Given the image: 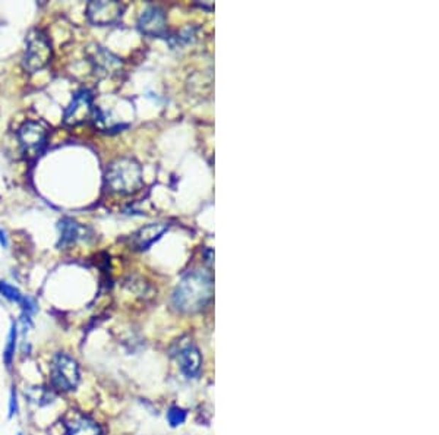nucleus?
<instances>
[{
	"label": "nucleus",
	"instance_id": "nucleus-1",
	"mask_svg": "<svg viewBox=\"0 0 439 435\" xmlns=\"http://www.w3.org/2000/svg\"><path fill=\"white\" fill-rule=\"evenodd\" d=\"M214 294V283L211 272L204 270H192L184 274L173 292V305L184 314L202 311L211 302Z\"/></svg>",
	"mask_w": 439,
	"mask_h": 435
},
{
	"label": "nucleus",
	"instance_id": "nucleus-2",
	"mask_svg": "<svg viewBox=\"0 0 439 435\" xmlns=\"http://www.w3.org/2000/svg\"><path fill=\"white\" fill-rule=\"evenodd\" d=\"M106 185L111 192L132 195L143 188V167L133 158H118L106 170Z\"/></svg>",
	"mask_w": 439,
	"mask_h": 435
},
{
	"label": "nucleus",
	"instance_id": "nucleus-3",
	"mask_svg": "<svg viewBox=\"0 0 439 435\" xmlns=\"http://www.w3.org/2000/svg\"><path fill=\"white\" fill-rule=\"evenodd\" d=\"M53 57V50L49 37L41 30L34 28L28 33L26 40V53L22 59L24 70L30 74H35L50 63Z\"/></svg>",
	"mask_w": 439,
	"mask_h": 435
},
{
	"label": "nucleus",
	"instance_id": "nucleus-4",
	"mask_svg": "<svg viewBox=\"0 0 439 435\" xmlns=\"http://www.w3.org/2000/svg\"><path fill=\"white\" fill-rule=\"evenodd\" d=\"M52 384L60 392H72L79 382L78 363L65 353L56 355L52 363Z\"/></svg>",
	"mask_w": 439,
	"mask_h": 435
},
{
	"label": "nucleus",
	"instance_id": "nucleus-5",
	"mask_svg": "<svg viewBox=\"0 0 439 435\" xmlns=\"http://www.w3.org/2000/svg\"><path fill=\"white\" fill-rule=\"evenodd\" d=\"M18 140L22 151L30 158L38 157L48 144V131L38 122H26L18 131Z\"/></svg>",
	"mask_w": 439,
	"mask_h": 435
},
{
	"label": "nucleus",
	"instance_id": "nucleus-6",
	"mask_svg": "<svg viewBox=\"0 0 439 435\" xmlns=\"http://www.w3.org/2000/svg\"><path fill=\"white\" fill-rule=\"evenodd\" d=\"M96 107L92 104V94L89 89H81L74 96L63 114V122L67 126H78L88 121H92Z\"/></svg>",
	"mask_w": 439,
	"mask_h": 435
},
{
	"label": "nucleus",
	"instance_id": "nucleus-7",
	"mask_svg": "<svg viewBox=\"0 0 439 435\" xmlns=\"http://www.w3.org/2000/svg\"><path fill=\"white\" fill-rule=\"evenodd\" d=\"M125 12V5L121 2H107V0H101V2H89L87 6V18L92 26L99 27H107L113 26L121 21L122 15Z\"/></svg>",
	"mask_w": 439,
	"mask_h": 435
},
{
	"label": "nucleus",
	"instance_id": "nucleus-8",
	"mask_svg": "<svg viewBox=\"0 0 439 435\" xmlns=\"http://www.w3.org/2000/svg\"><path fill=\"white\" fill-rule=\"evenodd\" d=\"M88 57L92 65V70L100 77H111L122 71L121 59L107 52L104 48H100V45H96L94 49H91Z\"/></svg>",
	"mask_w": 439,
	"mask_h": 435
},
{
	"label": "nucleus",
	"instance_id": "nucleus-9",
	"mask_svg": "<svg viewBox=\"0 0 439 435\" xmlns=\"http://www.w3.org/2000/svg\"><path fill=\"white\" fill-rule=\"evenodd\" d=\"M141 33L150 37H161L167 31V21L165 11L158 6H148L138 19Z\"/></svg>",
	"mask_w": 439,
	"mask_h": 435
},
{
	"label": "nucleus",
	"instance_id": "nucleus-10",
	"mask_svg": "<svg viewBox=\"0 0 439 435\" xmlns=\"http://www.w3.org/2000/svg\"><path fill=\"white\" fill-rule=\"evenodd\" d=\"M65 428L67 435H100L101 429L96 421L91 418L71 412L65 419Z\"/></svg>",
	"mask_w": 439,
	"mask_h": 435
},
{
	"label": "nucleus",
	"instance_id": "nucleus-11",
	"mask_svg": "<svg viewBox=\"0 0 439 435\" xmlns=\"http://www.w3.org/2000/svg\"><path fill=\"white\" fill-rule=\"evenodd\" d=\"M169 231L167 223H151L143 228H140L133 236H132V245L140 249L145 250L148 249L155 241H158Z\"/></svg>",
	"mask_w": 439,
	"mask_h": 435
},
{
	"label": "nucleus",
	"instance_id": "nucleus-12",
	"mask_svg": "<svg viewBox=\"0 0 439 435\" xmlns=\"http://www.w3.org/2000/svg\"><path fill=\"white\" fill-rule=\"evenodd\" d=\"M177 362H179L182 373L188 378H195V377L199 375L201 365H202V356L194 345L183 346L179 351Z\"/></svg>",
	"mask_w": 439,
	"mask_h": 435
},
{
	"label": "nucleus",
	"instance_id": "nucleus-13",
	"mask_svg": "<svg viewBox=\"0 0 439 435\" xmlns=\"http://www.w3.org/2000/svg\"><path fill=\"white\" fill-rule=\"evenodd\" d=\"M59 232H60V239L57 242L59 249H66L69 246L75 245L78 241L85 238V227L77 223L75 220L65 217L59 221Z\"/></svg>",
	"mask_w": 439,
	"mask_h": 435
},
{
	"label": "nucleus",
	"instance_id": "nucleus-14",
	"mask_svg": "<svg viewBox=\"0 0 439 435\" xmlns=\"http://www.w3.org/2000/svg\"><path fill=\"white\" fill-rule=\"evenodd\" d=\"M26 397H28V400L37 406H45L55 400V395L53 392H50L49 388L45 387H31L26 392Z\"/></svg>",
	"mask_w": 439,
	"mask_h": 435
},
{
	"label": "nucleus",
	"instance_id": "nucleus-15",
	"mask_svg": "<svg viewBox=\"0 0 439 435\" xmlns=\"http://www.w3.org/2000/svg\"><path fill=\"white\" fill-rule=\"evenodd\" d=\"M0 294L12 302H18L19 305L22 299H24V294H22L15 286L9 285L8 282H0Z\"/></svg>",
	"mask_w": 439,
	"mask_h": 435
},
{
	"label": "nucleus",
	"instance_id": "nucleus-16",
	"mask_svg": "<svg viewBox=\"0 0 439 435\" xmlns=\"http://www.w3.org/2000/svg\"><path fill=\"white\" fill-rule=\"evenodd\" d=\"M16 326L13 324L12 329H11V333H9V337H8V343L5 346V352H4V360L6 363V366H11L12 363V359H13V355H15V348H16Z\"/></svg>",
	"mask_w": 439,
	"mask_h": 435
},
{
	"label": "nucleus",
	"instance_id": "nucleus-17",
	"mask_svg": "<svg viewBox=\"0 0 439 435\" xmlns=\"http://www.w3.org/2000/svg\"><path fill=\"white\" fill-rule=\"evenodd\" d=\"M167 419H169V424H170L172 426H179V425H182L184 421H187V412H184L182 407L174 406V407H172V409L169 410Z\"/></svg>",
	"mask_w": 439,
	"mask_h": 435
},
{
	"label": "nucleus",
	"instance_id": "nucleus-18",
	"mask_svg": "<svg viewBox=\"0 0 439 435\" xmlns=\"http://www.w3.org/2000/svg\"><path fill=\"white\" fill-rule=\"evenodd\" d=\"M16 410H18L16 395H15V392H12V396H11V407H9V417H12L13 414H16Z\"/></svg>",
	"mask_w": 439,
	"mask_h": 435
},
{
	"label": "nucleus",
	"instance_id": "nucleus-19",
	"mask_svg": "<svg viewBox=\"0 0 439 435\" xmlns=\"http://www.w3.org/2000/svg\"><path fill=\"white\" fill-rule=\"evenodd\" d=\"M0 245H2L4 248H8V238H6V233L4 231H0Z\"/></svg>",
	"mask_w": 439,
	"mask_h": 435
},
{
	"label": "nucleus",
	"instance_id": "nucleus-20",
	"mask_svg": "<svg viewBox=\"0 0 439 435\" xmlns=\"http://www.w3.org/2000/svg\"><path fill=\"white\" fill-rule=\"evenodd\" d=\"M19 435H22V434H19Z\"/></svg>",
	"mask_w": 439,
	"mask_h": 435
}]
</instances>
